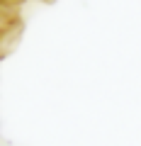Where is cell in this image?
<instances>
[{
  "label": "cell",
  "instance_id": "6da1fadb",
  "mask_svg": "<svg viewBox=\"0 0 141 146\" xmlns=\"http://www.w3.org/2000/svg\"><path fill=\"white\" fill-rule=\"evenodd\" d=\"M22 39V20L0 25V58L10 56Z\"/></svg>",
  "mask_w": 141,
  "mask_h": 146
},
{
  "label": "cell",
  "instance_id": "7a4b0ae2",
  "mask_svg": "<svg viewBox=\"0 0 141 146\" xmlns=\"http://www.w3.org/2000/svg\"><path fill=\"white\" fill-rule=\"evenodd\" d=\"M46 3H51V0H46Z\"/></svg>",
  "mask_w": 141,
  "mask_h": 146
}]
</instances>
